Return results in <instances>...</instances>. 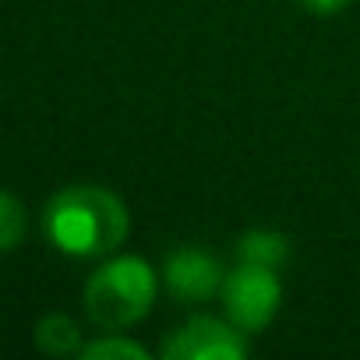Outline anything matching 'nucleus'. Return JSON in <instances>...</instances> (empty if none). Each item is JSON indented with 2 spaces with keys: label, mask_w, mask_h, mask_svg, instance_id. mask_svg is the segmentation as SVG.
I'll return each mask as SVG.
<instances>
[{
  "label": "nucleus",
  "mask_w": 360,
  "mask_h": 360,
  "mask_svg": "<svg viewBox=\"0 0 360 360\" xmlns=\"http://www.w3.org/2000/svg\"><path fill=\"white\" fill-rule=\"evenodd\" d=\"M127 209L106 188H64L50 198L43 212V230L50 244L71 258H99L120 248L127 237Z\"/></svg>",
  "instance_id": "1"
},
{
  "label": "nucleus",
  "mask_w": 360,
  "mask_h": 360,
  "mask_svg": "<svg viewBox=\"0 0 360 360\" xmlns=\"http://www.w3.org/2000/svg\"><path fill=\"white\" fill-rule=\"evenodd\" d=\"M152 304H155V272L148 269V262L134 255L106 262L85 283V311L106 332H120L141 321L152 311Z\"/></svg>",
  "instance_id": "2"
},
{
  "label": "nucleus",
  "mask_w": 360,
  "mask_h": 360,
  "mask_svg": "<svg viewBox=\"0 0 360 360\" xmlns=\"http://www.w3.org/2000/svg\"><path fill=\"white\" fill-rule=\"evenodd\" d=\"M279 276L269 265H255V262H240L226 279H223V304L230 321L240 332H262L276 311H279Z\"/></svg>",
  "instance_id": "3"
},
{
  "label": "nucleus",
  "mask_w": 360,
  "mask_h": 360,
  "mask_svg": "<svg viewBox=\"0 0 360 360\" xmlns=\"http://www.w3.org/2000/svg\"><path fill=\"white\" fill-rule=\"evenodd\" d=\"M244 353L248 342L240 328L216 318H195L162 342V356L169 360H240Z\"/></svg>",
  "instance_id": "4"
},
{
  "label": "nucleus",
  "mask_w": 360,
  "mask_h": 360,
  "mask_svg": "<svg viewBox=\"0 0 360 360\" xmlns=\"http://www.w3.org/2000/svg\"><path fill=\"white\" fill-rule=\"evenodd\" d=\"M162 279H166V290L184 300V304H202V300H212L216 293H223V265L202 251V248H176L169 258H166V269H162Z\"/></svg>",
  "instance_id": "5"
},
{
  "label": "nucleus",
  "mask_w": 360,
  "mask_h": 360,
  "mask_svg": "<svg viewBox=\"0 0 360 360\" xmlns=\"http://www.w3.org/2000/svg\"><path fill=\"white\" fill-rule=\"evenodd\" d=\"M36 342H39V349L43 353H50V356H68V353H82V332H78V325L68 318V314H60V311H53V314H46L39 325H36Z\"/></svg>",
  "instance_id": "6"
},
{
  "label": "nucleus",
  "mask_w": 360,
  "mask_h": 360,
  "mask_svg": "<svg viewBox=\"0 0 360 360\" xmlns=\"http://www.w3.org/2000/svg\"><path fill=\"white\" fill-rule=\"evenodd\" d=\"M237 258H240V262H255V265L279 269V265L290 258V244H286V237H279V233L251 230V233L240 237V244H237Z\"/></svg>",
  "instance_id": "7"
},
{
  "label": "nucleus",
  "mask_w": 360,
  "mask_h": 360,
  "mask_svg": "<svg viewBox=\"0 0 360 360\" xmlns=\"http://www.w3.org/2000/svg\"><path fill=\"white\" fill-rule=\"evenodd\" d=\"M25 205L11 195L0 191V251H15L25 237Z\"/></svg>",
  "instance_id": "8"
},
{
  "label": "nucleus",
  "mask_w": 360,
  "mask_h": 360,
  "mask_svg": "<svg viewBox=\"0 0 360 360\" xmlns=\"http://www.w3.org/2000/svg\"><path fill=\"white\" fill-rule=\"evenodd\" d=\"M82 356H92V360H103V356H124V360H145V349L131 339H96L89 346H82Z\"/></svg>",
  "instance_id": "9"
},
{
  "label": "nucleus",
  "mask_w": 360,
  "mask_h": 360,
  "mask_svg": "<svg viewBox=\"0 0 360 360\" xmlns=\"http://www.w3.org/2000/svg\"><path fill=\"white\" fill-rule=\"evenodd\" d=\"M300 4L307 11H314V15H332V11H342L349 0H300Z\"/></svg>",
  "instance_id": "10"
}]
</instances>
